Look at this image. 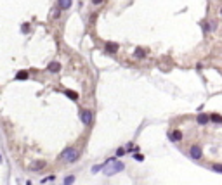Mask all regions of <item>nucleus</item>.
I'll list each match as a JSON object with an SVG mask.
<instances>
[{"label":"nucleus","mask_w":222,"mask_h":185,"mask_svg":"<svg viewBox=\"0 0 222 185\" xmlns=\"http://www.w3.org/2000/svg\"><path fill=\"white\" fill-rule=\"evenodd\" d=\"M26 185H31V182H26Z\"/></svg>","instance_id":"22"},{"label":"nucleus","mask_w":222,"mask_h":185,"mask_svg":"<svg viewBox=\"0 0 222 185\" xmlns=\"http://www.w3.org/2000/svg\"><path fill=\"white\" fill-rule=\"evenodd\" d=\"M73 182H75V175H70L64 178V184L62 185H73Z\"/></svg>","instance_id":"14"},{"label":"nucleus","mask_w":222,"mask_h":185,"mask_svg":"<svg viewBox=\"0 0 222 185\" xmlns=\"http://www.w3.org/2000/svg\"><path fill=\"white\" fill-rule=\"evenodd\" d=\"M134 159H135V161H144V156L139 154V152H135V154H134Z\"/></svg>","instance_id":"18"},{"label":"nucleus","mask_w":222,"mask_h":185,"mask_svg":"<svg viewBox=\"0 0 222 185\" xmlns=\"http://www.w3.org/2000/svg\"><path fill=\"white\" fill-rule=\"evenodd\" d=\"M135 57L142 59V57H144V50H142V49H137V50H135Z\"/></svg>","instance_id":"17"},{"label":"nucleus","mask_w":222,"mask_h":185,"mask_svg":"<svg viewBox=\"0 0 222 185\" xmlns=\"http://www.w3.org/2000/svg\"><path fill=\"white\" fill-rule=\"evenodd\" d=\"M28 71H19L18 74H16V80H28Z\"/></svg>","instance_id":"12"},{"label":"nucleus","mask_w":222,"mask_h":185,"mask_svg":"<svg viewBox=\"0 0 222 185\" xmlns=\"http://www.w3.org/2000/svg\"><path fill=\"white\" fill-rule=\"evenodd\" d=\"M189 156H191L193 159H196V161H198V159H201V156H203V151H201V147H200V145H191V147H189Z\"/></svg>","instance_id":"4"},{"label":"nucleus","mask_w":222,"mask_h":185,"mask_svg":"<svg viewBox=\"0 0 222 185\" xmlns=\"http://www.w3.org/2000/svg\"><path fill=\"white\" fill-rule=\"evenodd\" d=\"M210 121H213V123H217V125H222V116L221 114H217V113H212L210 116Z\"/></svg>","instance_id":"9"},{"label":"nucleus","mask_w":222,"mask_h":185,"mask_svg":"<svg viewBox=\"0 0 222 185\" xmlns=\"http://www.w3.org/2000/svg\"><path fill=\"white\" fill-rule=\"evenodd\" d=\"M92 2H94V4H96V5H97V4H101L102 0H92Z\"/></svg>","instance_id":"21"},{"label":"nucleus","mask_w":222,"mask_h":185,"mask_svg":"<svg viewBox=\"0 0 222 185\" xmlns=\"http://www.w3.org/2000/svg\"><path fill=\"white\" fill-rule=\"evenodd\" d=\"M57 2H59V4H57L59 9H62V10H66V9L71 7V0H57Z\"/></svg>","instance_id":"10"},{"label":"nucleus","mask_w":222,"mask_h":185,"mask_svg":"<svg viewBox=\"0 0 222 185\" xmlns=\"http://www.w3.org/2000/svg\"><path fill=\"white\" fill-rule=\"evenodd\" d=\"M21 31H23V33H28V31H30V24H23V26H21Z\"/></svg>","instance_id":"20"},{"label":"nucleus","mask_w":222,"mask_h":185,"mask_svg":"<svg viewBox=\"0 0 222 185\" xmlns=\"http://www.w3.org/2000/svg\"><path fill=\"white\" fill-rule=\"evenodd\" d=\"M212 170H213V171H217V173H222V165L215 163V165H212Z\"/></svg>","instance_id":"15"},{"label":"nucleus","mask_w":222,"mask_h":185,"mask_svg":"<svg viewBox=\"0 0 222 185\" xmlns=\"http://www.w3.org/2000/svg\"><path fill=\"white\" fill-rule=\"evenodd\" d=\"M221 14H222V9H221Z\"/></svg>","instance_id":"23"},{"label":"nucleus","mask_w":222,"mask_h":185,"mask_svg":"<svg viewBox=\"0 0 222 185\" xmlns=\"http://www.w3.org/2000/svg\"><path fill=\"white\" fill-rule=\"evenodd\" d=\"M78 151L75 149V147H68V149H64L62 152L59 154V159L61 161H68V163H71V161H76L78 159Z\"/></svg>","instance_id":"1"},{"label":"nucleus","mask_w":222,"mask_h":185,"mask_svg":"<svg viewBox=\"0 0 222 185\" xmlns=\"http://www.w3.org/2000/svg\"><path fill=\"white\" fill-rule=\"evenodd\" d=\"M208 119H210L208 114H205V113H200V114H198V118H196V121H198L200 125H207V123H208Z\"/></svg>","instance_id":"8"},{"label":"nucleus","mask_w":222,"mask_h":185,"mask_svg":"<svg viewBox=\"0 0 222 185\" xmlns=\"http://www.w3.org/2000/svg\"><path fill=\"white\" fill-rule=\"evenodd\" d=\"M123 154H127V149H123V147H118V151H116V156L120 157V156H123Z\"/></svg>","instance_id":"16"},{"label":"nucleus","mask_w":222,"mask_h":185,"mask_svg":"<svg viewBox=\"0 0 222 185\" xmlns=\"http://www.w3.org/2000/svg\"><path fill=\"white\" fill-rule=\"evenodd\" d=\"M123 168H125V165H123V163L116 161V159H113V161L110 163V168H106V170H104V173H106L108 176H111V175H115V173H120Z\"/></svg>","instance_id":"2"},{"label":"nucleus","mask_w":222,"mask_h":185,"mask_svg":"<svg viewBox=\"0 0 222 185\" xmlns=\"http://www.w3.org/2000/svg\"><path fill=\"white\" fill-rule=\"evenodd\" d=\"M61 69V64L59 62H56V61H52L49 66H47V71H51V73H57Z\"/></svg>","instance_id":"7"},{"label":"nucleus","mask_w":222,"mask_h":185,"mask_svg":"<svg viewBox=\"0 0 222 185\" xmlns=\"http://www.w3.org/2000/svg\"><path fill=\"white\" fill-rule=\"evenodd\" d=\"M56 178V175H51V176H47V178H42V184H47V182H51V180H54Z\"/></svg>","instance_id":"19"},{"label":"nucleus","mask_w":222,"mask_h":185,"mask_svg":"<svg viewBox=\"0 0 222 185\" xmlns=\"http://www.w3.org/2000/svg\"><path fill=\"white\" fill-rule=\"evenodd\" d=\"M45 166H47L45 161H35V163H31L30 170H31V171H40V170H43Z\"/></svg>","instance_id":"5"},{"label":"nucleus","mask_w":222,"mask_h":185,"mask_svg":"<svg viewBox=\"0 0 222 185\" xmlns=\"http://www.w3.org/2000/svg\"><path fill=\"white\" fill-rule=\"evenodd\" d=\"M64 93H66V97H70L71 101H78V93H76V92H73V90H66Z\"/></svg>","instance_id":"11"},{"label":"nucleus","mask_w":222,"mask_h":185,"mask_svg":"<svg viewBox=\"0 0 222 185\" xmlns=\"http://www.w3.org/2000/svg\"><path fill=\"white\" fill-rule=\"evenodd\" d=\"M168 137H170L172 142H181V140H182V132H181V130H173V132L168 133Z\"/></svg>","instance_id":"6"},{"label":"nucleus","mask_w":222,"mask_h":185,"mask_svg":"<svg viewBox=\"0 0 222 185\" xmlns=\"http://www.w3.org/2000/svg\"><path fill=\"white\" fill-rule=\"evenodd\" d=\"M80 119L83 125H92V119H94V113L89 111V109H80Z\"/></svg>","instance_id":"3"},{"label":"nucleus","mask_w":222,"mask_h":185,"mask_svg":"<svg viewBox=\"0 0 222 185\" xmlns=\"http://www.w3.org/2000/svg\"><path fill=\"white\" fill-rule=\"evenodd\" d=\"M106 50L108 52H116L118 50V45H116V43H108V45H106Z\"/></svg>","instance_id":"13"}]
</instances>
